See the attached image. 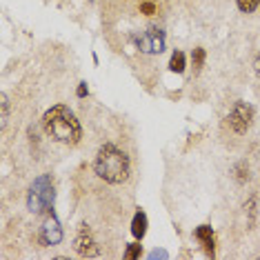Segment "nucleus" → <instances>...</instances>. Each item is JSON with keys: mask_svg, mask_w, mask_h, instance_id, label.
<instances>
[{"mask_svg": "<svg viewBox=\"0 0 260 260\" xmlns=\"http://www.w3.org/2000/svg\"><path fill=\"white\" fill-rule=\"evenodd\" d=\"M43 127L51 138L62 145H76L82 136L80 122L76 120V116L64 105H56V107L47 111L43 116Z\"/></svg>", "mask_w": 260, "mask_h": 260, "instance_id": "f257e3e1", "label": "nucleus"}, {"mask_svg": "<svg viewBox=\"0 0 260 260\" xmlns=\"http://www.w3.org/2000/svg\"><path fill=\"white\" fill-rule=\"evenodd\" d=\"M93 169L105 182L120 185L129 178V158L116 145H103L96 156V162H93Z\"/></svg>", "mask_w": 260, "mask_h": 260, "instance_id": "f03ea898", "label": "nucleus"}, {"mask_svg": "<svg viewBox=\"0 0 260 260\" xmlns=\"http://www.w3.org/2000/svg\"><path fill=\"white\" fill-rule=\"evenodd\" d=\"M54 182H51L49 176H40V178L34 180L31 189H29L27 196V207L31 214H43V211H51L54 207Z\"/></svg>", "mask_w": 260, "mask_h": 260, "instance_id": "7ed1b4c3", "label": "nucleus"}, {"mask_svg": "<svg viewBox=\"0 0 260 260\" xmlns=\"http://www.w3.org/2000/svg\"><path fill=\"white\" fill-rule=\"evenodd\" d=\"M134 43L143 54H160L165 49V34L158 27H149L145 31L136 34Z\"/></svg>", "mask_w": 260, "mask_h": 260, "instance_id": "20e7f679", "label": "nucleus"}, {"mask_svg": "<svg viewBox=\"0 0 260 260\" xmlns=\"http://www.w3.org/2000/svg\"><path fill=\"white\" fill-rule=\"evenodd\" d=\"M227 120H229V127H232L236 134H245L247 129L251 127L253 109L247 103H236L234 109H232V114L227 116Z\"/></svg>", "mask_w": 260, "mask_h": 260, "instance_id": "39448f33", "label": "nucleus"}, {"mask_svg": "<svg viewBox=\"0 0 260 260\" xmlns=\"http://www.w3.org/2000/svg\"><path fill=\"white\" fill-rule=\"evenodd\" d=\"M60 240H62L60 222H58V218L54 214H49L43 229H40V242H43V247H51V245H58Z\"/></svg>", "mask_w": 260, "mask_h": 260, "instance_id": "423d86ee", "label": "nucleus"}, {"mask_svg": "<svg viewBox=\"0 0 260 260\" xmlns=\"http://www.w3.org/2000/svg\"><path fill=\"white\" fill-rule=\"evenodd\" d=\"M74 247H76V251H78L80 256H96L98 253L96 242H93L91 234L87 232V229H80V234H78V238H76Z\"/></svg>", "mask_w": 260, "mask_h": 260, "instance_id": "0eeeda50", "label": "nucleus"}, {"mask_svg": "<svg viewBox=\"0 0 260 260\" xmlns=\"http://www.w3.org/2000/svg\"><path fill=\"white\" fill-rule=\"evenodd\" d=\"M196 238L203 242V247H205V251L209 253V256H214V232H211V227L209 224H200V227L196 229Z\"/></svg>", "mask_w": 260, "mask_h": 260, "instance_id": "6e6552de", "label": "nucleus"}, {"mask_svg": "<svg viewBox=\"0 0 260 260\" xmlns=\"http://www.w3.org/2000/svg\"><path fill=\"white\" fill-rule=\"evenodd\" d=\"M132 234L136 240H143L147 234V214L145 211H136L134 220H132Z\"/></svg>", "mask_w": 260, "mask_h": 260, "instance_id": "1a4fd4ad", "label": "nucleus"}, {"mask_svg": "<svg viewBox=\"0 0 260 260\" xmlns=\"http://www.w3.org/2000/svg\"><path fill=\"white\" fill-rule=\"evenodd\" d=\"M169 69H171V72H176V74L185 72V54H182V51H174V54H171Z\"/></svg>", "mask_w": 260, "mask_h": 260, "instance_id": "9d476101", "label": "nucleus"}, {"mask_svg": "<svg viewBox=\"0 0 260 260\" xmlns=\"http://www.w3.org/2000/svg\"><path fill=\"white\" fill-rule=\"evenodd\" d=\"M236 5H238L240 11H245V14H251V11H256V7L260 5V0H236Z\"/></svg>", "mask_w": 260, "mask_h": 260, "instance_id": "9b49d317", "label": "nucleus"}, {"mask_svg": "<svg viewBox=\"0 0 260 260\" xmlns=\"http://www.w3.org/2000/svg\"><path fill=\"white\" fill-rule=\"evenodd\" d=\"M191 62H193V69L196 72H200L203 69V64H205V49H193V54H191Z\"/></svg>", "mask_w": 260, "mask_h": 260, "instance_id": "f8f14e48", "label": "nucleus"}, {"mask_svg": "<svg viewBox=\"0 0 260 260\" xmlns=\"http://www.w3.org/2000/svg\"><path fill=\"white\" fill-rule=\"evenodd\" d=\"M236 178H238V182H247V180H249V167H247L245 162L236 165Z\"/></svg>", "mask_w": 260, "mask_h": 260, "instance_id": "ddd939ff", "label": "nucleus"}, {"mask_svg": "<svg viewBox=\"0 0 260 260\" xmlns=\"http://www.w3.org/2000/svg\"><path fill=\"white\" fill-rule=\"evenodd\" d=\"M140 251H143V245H138V242H132V245L127 247V251H125V258L127 260H136V258H140Z\"/></svg>", "mask_w": 260, "mask_h": 260, "instance_id": "4468645a", "label": "nucleus"}, {"mask_svg": "<svg viewBox=\"0 0 260 260\" xmlns=\"http://www.w3.org/2000/svg\"><path fill=\"white\" fill-rule=\"evenodd\" d=\"M140 11L147 14V16H151L153 11H156V5H153V3H143V5H140Z\"/></svg>", "mask_w": 260, "mask_h": 260, "instance_id": "2eb2a0df", "label": "nucleus"}, {"mask_svg": "<svg viewBox=\"0 0 260 260\" xmlns=\"http://www.w3.org/2000/svg\"><path fill=\"white\" fill-rule=\"evenodd\" d=\"M149 258L153 260V258H169V253L167 251H162V249H156V251H151L149 253Z\"/></svg>", "mask_w": 260, "mask_h": 260, "instance_id": "dca6fc26", "label": "nucleus"}, {"mask_svg": "<svg viewBox=\"0 0 260 260\" xmlns=\"http://www.w3.org/2000/svg\"><path fill=\"white\" fill-rule=\"evenodd\" d=\"M78 96H80V98H85V96H87V82H80V87H78Z\"/></svg>", "mask_w": 260, "mask_h": 260, "instance_id": "f3484780", "label": "nucleus"}, {"mask_svg": "<svg viewBox=\"0 0 260 260\" xmlns=\"http://www.w3.org/2000/svg\"><path fill=\"white\" fill-rule=\"evenodd\" d=\"M253 67H256V74L260 76V54L256 56V62H253Z\"/></svg>", "mask_w": 260, "mask_h": 260, "instance_id": "a211bd4d", "label": "nucleus"}]
</instances>
